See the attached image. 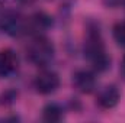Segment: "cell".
<instances>
[{"label": "cell", "instance_id": "9c48e42d", "mask_svg": "<svg viewBox=\"0 0 125 123\" xmlns=\"http://www.w3.org/2000/svg\"><path fill=\"white\" fill-rule=\"evenodd\" d=\"M64 119V107L61 104L51 101L47 103L42 109V120L48 123H57Z\"/></svg>", "mask_w": 125, "mask_h": 123}, {"label": "cell", "instance_id": "8fae6325", "mask_svg": "<svg viewBox=\"0 0 125 123\" xmlns=\"http://www.w3.org/2000/svg\"><path fill=\"white\" fill-rule=\"evenodd\" d=\"M102 3L106 6V7H111V9H114V7H118V6H124L125 0H102Z\"/></svg>", "mask_w": 125, "mask_h": 123}, {"label": "cell", "instance_id": "4fadbf2b", "mask_svg": "<svg viewBox=\"0 0 125 123\" xmlns=\"http://www.w3.org/2000/svg\"><path fill=\"white\" fill-rule=\"evenodd\" d=\"M4 1H6V0H0V6H1V4H3Z\"/></svg>", "mask_w": 125, "mask_h": 123}, {"label": "cell", "instance_id": "3957f363", "mask_svg": "<svg viewBox=\"0 0 125 123\" xmlns=\"http://www.w3.org/2000/svg\"><path fill=\"white\" fill-rule=\"evenodd\" d=\"M0 31L12 38L28 35V18L18 10H4L0 15Z\"/></svg>", "mask_w": 125, "mask_h": 123}, {"label": "cell", "instance_id": "5b68a950", "mask_svg": "<svg viewBox=\"0 0 125 123\" xmlns=\"http://www.w3.org/2000/svg\"><path fill=\"white\" fill-rule=\"evenodd\" d=\"M71 86L80 94H90L96 90L97 80L93 71L89 70H77L71 75Z\"/></svg>", "mask_w": 125, "mask_h": 123}, {"label": "cell", "instance_id": "5bb4252c", "mask_svg": "<svg viewBox=\"0 0 125 123\" xmlns=\"http://www.w3.org/2000/svg\"><path fill=\"white\" fill-rule=\"evenodd\" d=\"M124 6H125V3H124Z\"/></svg>", "mask_w": 125, "mask_h": 123}, {"label": "cell", "instance_id": "277c9868", "mask_svg": "<svg viewBox=\"0 0 125 123\" xmlns=\"http://www.w3.org/2000/svg\"><path fill=\"white\" fill-rule=\"evenodd\" d=\"M60 84H61L60 75L52 70H42L33 78V88L42 96L55 93L60 88Z\"/></svg>", "mask_w": 125, "mask_h": 123}, {"label": "cell", "instance_id": "30bf717a", "mask_svg": "<svg viewBox=\"0 0 125 123\" xmlns=\"http://www.w3.org/2000/svg\"><path fill=\"white\" fill-rule=\"evenodd\" d=\"M112 36L118 46L125 49V20L116 22L112 28Z\"/></svg>", "mask_w": 125, "mask_h": 123}, {"label": "cell", "instance_id": "8992f818", "mask_svg": "<svg viewBox=\"0 0 125 123\" xmlns=\"http://www.w3.org/2000/svg\"><path fill=\"white\" fill-rule=\"evenodd\" d=\"M52 25H54V19L51 18V15L42 10L35 12L28 18V35L31 36L45 35V32L50 31Z\"/></svg>", "mask_w": 125, "mask_h": 123}, {"label": "cell", "instance_id": "6da1fadb", "mask_svg": "<svg viewBox=\"0 0 125 123\" xmlns=\"http://www.w3.org/2000/svg\"><path fill=\"white\" fill-rule=\"evenodd\" d=\"M83 54L90 67L96 72H106L111 68V55L106 51L102 36L100 25L96 20H89L86 25V38L83 45Z\"/></svg>", "mask_w": 125, "mask_h": 123}, {"label": "cell", "instance_id": "7a4b0ae2", "mask_svg": "<svg viewBox=\"0 0 125 123\" xmlns=\"http://www.w3.org/2000/svg\"><path fill=\"white\" fill-rule=\"evenodd\" d=\"M26 57L33 65L44 68L54 61L55 46L52 41L48 39L45 35L32 36V41L29 42L28 49H26Z\"/></svg>", "mask_w": 125, "mask_h": 123}, {"label": "cell", "instance_id": "52a82bcc", "mask_svg": "<svg viewBox=\"0 0 125 123\" xmlns=\"http://www.w3.org/2000/svg\"><path fill=\"white\" fill-rule=\"evenodd\" d=\"M121 90L115 84H108L105 86L96 96V104L103 109V110H111L115 109L119 101H121Z\"/></svg>", "mask_w": 125, "mask_h": 123}, {"label": "cell", "instance_id": "ba28073f", "mask_svg": "<svg viewBox=\"0 0 125 123\" xmlns=\"http://www.w3.org/2000/svg\"><path fill=\"white\" fill-rule=\"evenodd\" d=\"M19 65L18 55L12 49H0V78L12 77Z\"/></svg>", "mask_w": 125, "mask_h": 123}, {"label": "cell", "instance_id": "7c38bea8", "mask_svg": "<svg viewBox=\"0 0 125 123\" xmlns=\"http://www.w3.org/2000/svg\"><path fill=\"white\" fill-rule=\"evenodd\" d=\"M119 75H121L122 81H125V55L122 57V61H121V67H119Z\"/></svg>", "mask_w": 125, "mask_h": 123}]
</instances>
